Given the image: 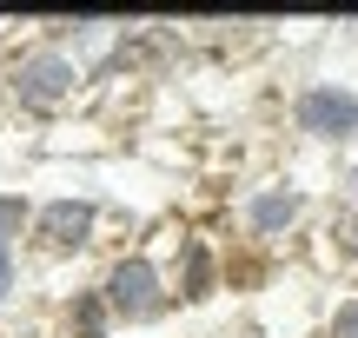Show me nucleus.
<instances>
[{"label":"nucleus","instance_id":"f257e3e1","mask_svg":"<svg viewBox=\"0 0 358 338\" xmlns=\"http://www.w3.org/2000/svg\"><path fill=\"white\" fill-rule=\"evenodd\" d=\"M87 80H93V73L60 47V40L40 34V40H27V47L7 60L0 87H7V106H13V113H27V119H53V113H66V106L87 93Z\"/></svg>","mask_w":358,"mask_h":338},{"label":"nucleus","instance_id":"f03ea898","mask_svg":"<svg viewBox=\"0 0 358 338\" xmlns=\"http://www.w3.org/2000/svg\"><path fill=\"white\" fill-rule=\"evenodd\" d=\"M100 292H106V305H113V318L127 332H146V325H159V318L179 305V292H173V272L153 259L146 246H133V252H113L106 259V272H100Z\"/></svg>","mask_w":358,"mask_h":338},{"label":"nucleus","instance_id":"7ed1b4c3","mask_svg":"<svg viewBox=\"0 0 358 338\" xmlns=\"http://www.w3.org/2000/svg\"><path fill=\"white\" fill-rule=\"evenodd\" d=\"M306 219H312V186L292 179V172H266V179H252L232 199V226H239L252 246H279V239H292Z\"/></svg>","mask_w":358,"mask_h":338},{"label":"nucleus","instance_id":"20e7f679","mask_svg":"<svg viewBox=\"0 0 358 338\" xmlns=\"http://www.w3.org/2000/svg\"><path fill=\"white\" fill-rule=\"evenodd\" d=\"M285 119L306 146H358V87L332 73H312L292 87L285 100Z\"/></svg>","mask_w":358,"mask_h":338},{"label":"nucleus","instance_id":"39448f33","mask_svg":"<svg viewBox=\"0 0 358 338\" xmlns=\"http://www.w3.org/2000/svg\"><path fill=\"white\" fill-rule=\"evenodd\" d=\"M100 219H106V206H100L93 193L34 199V233H27V252H40V259H80V252H93V239H100Z\"/></svg>","mask_w":358,"mask_h":338},{"label":"nucleus","instance_id":"423d86ee","mask_svg":"<svg viewBox=\"0 0 358 338\" xmlns=\"http://www.w3.org/2000/svg\"><path fill=\"white\" fill-rule=\"evenodd\" d=\"M173 292H179V305H206V299H219V246H213V233H179L173 239Z\"/></svg>","mask_w":358,"mask_h":338},{"label":"nucleus","instance_id":"0eeeda50","mask_svg":"<svg viewBox=\"0 0 358 338\" xmlns=\"http://www.w3.org/2000/svg\"><path fill=\"white\" fill-rule=\"evenodd\" d=\"M113 332H120V318H113V305H106L100 279L66 292V299L53 305V338H113Z\"/></svg>","mask_w":358,"mask_h":338},{"label":"nucleus","instance_id":"6e6552de","mask_svg":"<svg viewBox=\"0 0 358 338\" xmlns=\"http://www.w3.org/2000/svg\"><path fill=\"white\" fill-rule=\"evenodd\" d=\"M319 259L338 265V272H358V212L332 206V219L319 226Z\"/></svg>","mask_w":358,"mask_h":338},{"label":"nucleus","instance_id":"1a4fd4ad","mask_svg":"<svg viewBox=\"0 0 358 338\" xmlns=\"http://www.w3.org/2000/svg\"><path fill=\"white\" fill-rule=\"evenodd\" d=\"M27 233H34V199L0 186V246H27Z\"/></svg>","mask_w":358,"mask_h":338},{"label":"nucleus","instance_id":"9d476101","mask_svg":"<svg viewBox=\"0 0 358 338\" xmlns=\"http://www.w3.org/2000/svg\"><path fill=\"white\" fill-rule=\"evenodd\" d=\"M319 338H358V286H345V292H332V299H325Z\"/></svg>","mask_w":358,"mask_h":338},{"label":"nucleus","instance_id":"9b49d317","mask_svg":"<svg viewBox=\"0 0 358 338\" xmlns=\"http://www.w3.org/2000/svg\"><path fill=\"white\" fill-rule=\"evenodd\" d=\"M332 206L358 212V153H345V159H338V179H332Z\"/></svg>","mask_w":358,"mask_h":338},{"label":"nucleus","instance_id":"f8f14e48","mask_svg":"<svg viewBox=\"0 0 358 338\" xmlns=\"http://www.w3.org/2000/svg\"><path fill=\"white\" fill-rule=\"evenodd\" d=\"M0 286H20V246H0Z\"/></svg>","mask_w":358,"mask_h":338}]
</instances>
